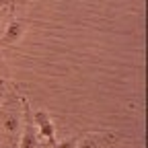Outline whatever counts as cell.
I'll use <instances>...</instances> for the list:
<instances>
[{"mask_svg":"<svg viewBox=\"0 0 148 148\" xmlns=\"http://www.w3.org/2000/svg\"><path fill=\"white\" fill-rule=\"evenodd\" d=\"M21 103L25 107V119H23V125H21V142H18V148H37L39 140H37V130L33 125V119H31L29 101L21 99Z\"/></svg>","mask_w":148,"mask_h":148,"instance_id":"obj_2","label":"cell"},{"mask_svg":"<svg viewBox=\"0 0 148 148\" xmlns=\"http://www.w3.org/2000/svg\"><path fill=\"white\" fill-rule=\"evenodd\" d=\"M0 72H6V64H4L2 58H0Z\"/></svg>","mask_w":148,"mask_h":148,"instance_id":"obj_7","label":"cell"},{"mask_svg":"<svg viewBox=\"0 0 148 148\" xmlns=\"http://www.w3.org/2000/svg\"><path fill=\"white\" fill-rule=\"evenodd\" d=\"M2 16H4V10H0V23H2Z\"/></svg>","mask_w":148,"mask_h":148,"instance_id":"obj_8","label":"cell"},{"mask_svg":"<svg viewBox=\"0 0 148 148\" xmlns=\"http://www.w3.org/2000/svg\"><path fill=\"white\" fill-rule=\"evenodd\" d=\"M31 119L37 130V140L39 142L43 140V142L56 146V125L47 111H35V113H31Z\"/></svg>","mask_w":148,"mask_h":148,"instance_id":"obj_1","label":"cell"},{"mask_svg":"<svg viewBox=\"0 0 148 148\" xmlns=\"http://www.w3.org/2000/svg\"><path fill=\"white\" fill-rule=\"evenodd\" d=\"M21 125H23V119L18 115L16 109H0V127L4 130L8 136H18L21 134Z\"/></svg>","mask_w":148,"mask_h":148,"instance_id":"obj_3","label":"cell"},{"mask_svg":"<svg viewBox=\"0 0 148 148\" xmlns=\"http://www.w3.org/2000/svg\"><path fill=\"white\" fill-rule=\"evenodd\" d=\"M56 148H78V138H66L62 142H56Z\"/></svg>","mask_w":148,"mask_h":148,"instance_id":"obj_6","label":"cell"},{"mask_svg":"<svg viewBox=\"0 0 148 148\" xmlns=\"http://www.w3.org/2000/svg\"><path fill=\"white\" fill-rule=\"evenodd\" d=\"M25 31H27V23L25 21H18V18H12V21L6 25L2 41L6 45H14L16 41H21V37L25 35Z\"/></svg>","mask_w":148,"mask_h":148,"instance_id":"obj_4","label":"cell"},{"mask_svg":"<svg viewBox=\"0 0 148 148\" xmlns=\"http://www.w3.org/2000/svg\"><path fill=\"white\" fill-rule=\"evenodd\" d=\"M78 148H99V140L95 136H86L84 140H78Z\"/></svg>","mask_w":148,"mask_h":148,"instance_id":"obj_5","label":"cell"}]
</instances>
